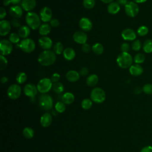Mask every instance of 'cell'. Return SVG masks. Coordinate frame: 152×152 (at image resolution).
I'll return each instance as SVG.
<instances>
[{
    "label": "cell",
    "instance_id": "obj_1",
    "mask_svg": "<svg viewBox=\"0 0 152 152\" xmlns=\"http://www.w3.org/2000/svg\"><path fill=\"white\" fill-rule=\"evenodd\" d=\"M56 59V55L51 50L42 52L37 58L38 62L42 66H48L53 65Z\"/></svg>",
    "mask_w": 152,
    "mask_h": 152
},
{
    "label": "cell",
    "instance_id": "obj_2",
    "mask_svg": "<svg viewBox=\"0 0 152 152\" xmlns=\"http://www.w3.org/2000/svg\"><path fill=\"white\" fill-rule=\"evenodd\" d=\"M27 26L33 30H36L41 25V19L40 16L35 12H28L25 17Z\"/></svg>",
    "mask_w": 152,
    "mask_h": 152
},
{
    "label": "cell",
    "instance_id": "obj_3",
    "mask_svg": "<svg viewBox=\"0 0 152 152\" xmlns=\"http://www.w3.org/2000/svg\"><path fill=\"white\" fill-rule=\"evenodd\" d=\"M132 62L133 58L128 52H121L116 58L118 65L123 69L129 68L132 65Z\"/></svg>",
    "mask_w": 152,
    "mask_h": 152
},
{
    "label": "cell",
    "instance_id": "obj_4",
    "mask_svg": "<svg viewBox=\"0 0 152 152\" xmlns=\"http://www.w3.org/2000/svg\"><path fill=\"white\" fill-rule=\"evenodd\" d=\"M91 100L96 103H102L106 99L104 91L100 87L94 88L90 93Z\"/></svg>",
    "mask_w": 152,
    "mask_h": 152
},
{
    "label": "cell",
    "instance_id": "obj_5",
    "mask_svg": "<svg viewBox=\"0 0 152 152\" xmlns=\"http://www.w3.org/2000/svg\"><path fill=\"white\" fill-rule=\"evenodd\" d=\"M19 48L25 53H31L36 48V43L33 40L30 38L23 39L18 44Z\"/></svg>",
    "mask_w": 152,
    "mask_h": 152
},
{
    "label": "cell",
    "instance_id": "obj_6",
    "mask_svg": "<svg viewBox=\"0 0 152 152\" xmlns=\"http://www.w3.org/2000/svg\"><path fill=\"white\" fill-rule=\"evenodd\" d=\"M39 104L40 107L44 110H50L53 106V99L50 96L43 94L39 97Z\"/></svg>",
    "mask_w": 152,
    "mask_h": 152
},
{
    "label": "cell",
    "instance_id": "obj_7",
    "mask_svg": "<svg viewBox=\"0 0 152 152\" xmlns=\"http://www.w3.org/2000/svg\"><path fill=\"white\" fill-rule=\"evenodd\" d=\"M52 81L50 78H43L41 79L37 85L38 91L42 94H45L49 91L52 88Z\"/></svg>",
    "mask_w": 152,
    "mask_h": 152
},
{
    "label": "cell",
    "instance_id": "obj_8",
    "mask_svg": "<svg viewBox=\"0 0 152 152\" xmlns=\"http://www.w3.org/2000/svg\"><path fill=\"white\" fill-rule=\"evenodd\" d=\"M124 9L126 14L130 17H135L139 12V7L138 4L133 1L128 2V4L125 5Z\"/></svg>",
    "mask_w": 152,
    "mask_h": 152
},
{
    "label": "cell",
    "instance_id": "obj_9",
    "mask_svg": "<svg viewBox=\"0 0 152 152\" xmlns=\"http://www.w3.org/2000/svg\"><path fill=\"white\" fill-rule=\"evenodd\" d=\"M21 94V87L17 84H11L7 90V95L12 100L18 99Z\"/></svg>",
    "mask_w": 152,
    "mask_h": 152
},
{
    "label": "cell",
    "instance_id": "obj_10",
    "mask_svg": "<svg viewBox=\"0 0 152 152\" xmlns=\"http://www.w3.org/2000/svg\"><path fill=\"white\" fill-rule=\"evenodd\" d=\"M13 49L12 43L7 39H3L0 42V52L1 55L3 56H7L10 55Z\"/></svg>",
    "mask_w": 152,
    "mask_h": 152
},
{
    "label": "cell",
    "instance_id": "obj_11",
    "mask_svg": "<svg viewBox=\"0 0 152 152\" xmlns=\"http://www.w3.org/2000/svg\"><path fill=\"white\" fill-rule=\"evenodd\" d=\"M39 16L41 20L44 23L50 22L52 19V11L50 8L44 7L40 10Z\"/></svg>",
    "mask_w": 152,
    "mask_h": 152
},
{
    "label": "cell",
    "instance_id": "obj_12",
    "mask_svg": "<svg viewBox=\"0 0 152 152\" xmlns=\"http://www.w3.org/2000/svg\"><path fill=\"white\" fill-rule=\"evenodd\" d=\"M23 91L26 96L30 97H34L37 94L38 90L37 86H36L34 84L28 83L25 85Z\"/></svg>",
    "mask_w": 152,
    "mask_h": 152
},
{
    "label": "cell",
    "instance_id": "obj_13",
    "mask_svg": "<svg viewBox=\"0 0 152 152\" xmlns=\"http://www.w3.org/2000/svg\"><path fill=\"white\" fill-rule=\"evenodd\" d=\"M73 39L75 42L80 45H83L86 43L87 40V35L85 31H77L74 33Z\"/></svg>",
    "mask_w": 152,
    "mask_h": 152
},
{
    "label": "cell",
    "instance_id": "obj_14",
    "mask_svg": "<svg viewBox=\"0 0 152 152\" xmlns=\"http://www.w3.org/2000/svg\"><path fill=\"white\" fill-rule=\"evenodd\" d=\"M39 44L40 48L45 50H50L52 47L53 42L52 39L48 36H42L39 39Z\"/></svg>",
    "mask_w": 152,
    "mask_h": 152
},
{
    "label": "cell",
    "instance_id": "obj_15",
    "mask_svg": "<svg viewBox=\"0 0 152 152\" xmlns=\"http://www.w3.org/2000/svg\"><path fill=\"white\" fill-rule=\"evenodd\" d=\"M79 27L83 31H88L93 27L91 21L87 17H83L79 21Z\"/></svg>",
    "mask_w": 152,
    "mask_h": 152
},
{
    "label": "cell",
    "instance_id": "obj_16",
    "mask_svg": "<svg viewBox=\"0 0 152 152\" xmlns=\"http://www.w3.org/2000/svg\"><path fill=\"white\" fill-rule=\"evenodd\" d=\"M11 23L6 20L0 21V35L5 36L9 34L11 30Z\"/></svg>",
    "mask_w": 152,
    "mask_h": 152
},
{
    "label": "cell",
    "instance_id": "obj_17",
    "mask_svg": "<svg viewBox=\"0 0 152 152\" xmlns=\"http://www.w3.org/2000/svg\"><path fill=\"white\" fill-rule=\"evenodd\" d=\"M122 37L125 40H135L137 37L136 33L131 28H125L121 33Z\"/></svg>",
    "mask_w": 152,
    "mask_h": 152
},
{
    "label": "cell",
    "instance_id": "obj_18",
    "mask_svg": "<svg viewBox=\"0 0 152 152\" xmlns=\"http://www.w3.org/2000/svg\"><path fill=\"white\" fill-rule=\"evenodd\" d=\"M21 7L26 11L30 12L36 7V0H23L21 2Z\"/></svg>",
    "mask_w": 152,
    "mask_h": 152
},
{
    "label": "cell",
    "instance_id": "obj_19",
    "mask_svg": "<svg viewBox=\"0 0 152 152\" xmlns=\"http://www.w3.org/2000/svg\"><path fill=\"white\" fill-rule=\"evenodd\" d=\"M23 9L21 7L15 5L10 7L9 10V12L11 16H12V17L15 18H19L23 15Z\"/></svg>",
    "mask_w": 152,
    "mask_h": 152
},
{
    "label": "cell",
    "instance_id": "obj_20",
    "mask_svg": "<svg viewBox=\"0 0 152 152\" xmlns=\"http://www.w3.org/2000/svg\"><path fill=\"white\" fill-rule=\"evenodd\" d=\"M65 77L68 81L74 83L80 79V74L78 72L75 70H70L66 72Z\"/></svg>",
    "mask_w": 152,
    "mask_h": 152
},
{
    "label": "cell",
    "instance_id": "obj_21",
    "mask_svg": "<svg viewBox=\"0 0 152 152\" xmlns=\"http://www.w3.org/2000/svg\"><path fill=\"white\" fill-rule=\"evenodd\" d=\"M130 74L133 76H139L143 72V68L140 64L132 65L129 69Z\"/></svg>",
    "mask_w": 152,
    "mask_h": 152
},
{
    "label": "cell",
    "instance_id": "obj_22",
    "mask_svg": "<svg viewBox=\"0 0 152 152\" xmlns=\"http://www.w3.org/2000/svg\"><path fill=\"white\" fill-rule=\"evenodd\" d=\"M62 54L64 59L66 61L73 60L76 55L75 51L74 50V49L71 48H66L64 49Z\"/></svg>",
    "mask_w": 152,
    "mask_h": 152
},
{
    "label": "cell",
    "instance_id": "obj_23",
    "mask_svg": "<svg viewBox=\"0 0 152 152\" xmlns=\"http://www.w3.org/2000/svg\"><path fill=\"white\" fill-rule=\"evenodd\" d=\"M52 122V115L49 113H44L40 118V124L43 127L49 126Z\"/></svg>",
    "mask_w": 152,
    "mask_h": 152
},
{
    "label": "cell",
    "instance_id": "obj_24",
    "mask_svg": "<svg viewBox=\"0 0 152 152\" xmlns=\"http://www.w3.org/2000/svg\"><path fill=\"white\" fill-rule=\"evenodd\" d=\"M18 34L23 39L28 38L30 34V28L28 26H21L18 30Z\"/></svg>",
    "mask_w": 152,
    "mask_h": 152
},
{
    "label": "cell",
    "instance_id": "obj_25",
    "mask_svg": "<svg viewBox=\"0 0 152 152\" xmlns=\"http://www.w3.org/2000/svg\"><path fill=\"white\" fill-rule=\"evenodd\" d=\"M120 5L116 2H112L108 4L107 10L110 14H116L120 11Z\"/></svg>",
    "mask_w": 152,
    "mask_h": 152
},
{
    "label": "cell",
    "instance_id": "obj_26",
    "mask_svg": "<svg viewBox=\"0 0 152 152\" xmlns=\"http://www.w3.org/2000/svg\"><path fill=\"white\" fill-rule=\"evenodd\" d=\"M51 26L49 24L47 23H45L42 24L40 25L39 28H38L39 30V33L40 35L43 36H45L49 34V33L51 31Z\"/></svg>",
    "mask_w": 152,
    "mask_h": 152
},
{
    "label": "cell",
    "instance_id": "obj_27",
    "mask_svg": "<svg viewBox=\"0 0 152 152\" xmlns=\"http://www.w3.org/2000/svg\"><path fill=\"white\" fill-rule=\"evenodd\" d=\"M99 81V77L96 74H92L87 77L86 78V83L90 87L95 86Z\"/></svg>",
    "mask_w": 152,
    "mask_h": 152
},
{
    "label": "cell",
    "instance_id": "obj_28",
    "mask_svg": "<svg viewBox=\"0 0 152 152\" xmlns=\"http://www.w3.org/2000/svg\"><path fill=\"white\" fill-rule=\"evenodd\" d=\"M75 97L72 93L70 92H66L64 93L62 96V101L66 104H70L74 101Z\"/></svg>",
    "mask_w": 152,
    "mask_h": 152
},
{
    "label": "cell",
    "instance_id": "obj_29",
    "mask_svg": "<svg viewBox=\"0 0 152 152\" xmlns=\"http://www.w3.org/2000/svg\"><path fill=\"white\" fill-rule=\"evenodd\" d=\"M91 50L96 55H100L103 53L104 47L102 43H96L94 44L91 47Z\"/></svg>",
    "mask_w": 152,
    "mask_h": 152
},
{
    "label": "cell",
    "instance_id": "obj_30",
    "mask_svg": "<svg viewBox=\"0 0 152 152\" xmlns=\"http://www.w3.org/2000/svg\"><path fill=\"white\" fill-rule=\"evenodd\" d=\"M142 49L145 53H149L152 52V40L147 39L143 43Z\"/></svg>",
    "mask_w": 152,
    "mask_h": 152
},
{
    "label": "cell",
    "instance_id": "obj_31",
    "mask_svg": "<svg viewBox=\"0 0 152 152\" xmlns=\"http://www.w3.org/2000/svg\"><path fill=\"white\" fill-rule=\"evenodd\" d=\"M52 89L55 93L57 94H60L64 91V86L61 83L56 82L53 84Z\"/></svg>",
    "mask_w": 152,
    "mask_h": 152
},
{
    "label": "cell",
    "instance_id": "obj_32",
    "mask_svg": "<svg viewBox=\"0 0 152 152\" xmlns=\"http://www.w3.org/2000/svg\"><path fill=\"white\" fill-rule=\"evenodd\" d=\"M53 50L56 55H61L62 53H63L64 50L62 43L60 42L55 43V44L53 45Z\"/></svg>",
    "mask_w": 152,
    "mask_h": 152
},
{
    "label": "cell",
    "instance_id": "obj_33",
    "mask_svg": "<svg viewBox=\"0 0 152 152\" xmlns=\"http://www.w3.org/2000/svg\"><path fill=\"white\" fill-rule=\"evenodd\" d=\"M24 137L27 139H31L34 136V130L30 127H26L23 131Z\"/></svg>",
    "mask_w": 152,
    "mask_h": 152
},
{
    "label": "cell",
    "instance_id": "obj_34",
    "mask_svg": "<svg viewBox=\"0 0 152 152\" xmlns=\"http://www.w3.org/2000/svg\"><path fill=\"white\" fill-rule=\"evenodd\" d=\"M27 76L26 74L24 72H20L16 75V81L20 84H21L25 83L27 80Z\"/></svg>",
    "mask_w": 152,
    "mask_h": 152
},
{
    "label": "cell",
    "instance_id": "obj_35",
    "mask_svg": "<svg viewBox=\"0 0 152 152\" xmlns=\"http://www.w3.org/2000/svg\"><path fill=\"white\" fill-rule=\"evenodd\" d=\"M81 107L84 110H88L90 109L92 106V100L90 99H84L83 100L81 103Z\"/></svg>",
    "mask_w": 152,
    "mask_h": 152
},
{
    "label": "cell",
    "instance_id": "obj_36",
    "mask_svg": "<svg viewBox=\"0 0 152 152\" xmlns=\"http://www.w3.org/2000/svg\"><path fill=\"white\" fill-rule=\"evenodd\" d=\"M9 40L14 44H17L20 40V37L18 33H12L9 36Z\"/></svg>",
    "mask_w": 152,
    "mask_h": 152
},
{
    "label": "cell",
    "instance_id": "obj_37",
    "mask_svg": "<svg viewBox=\"0 0 152 152\" xmlns=\"http://www.w3.org/2000/svg\"><path fill=\"white\" fill-rule=\"evenodd\" d=\"M145 56L144 54L141 53H138L135 55L134 58V61L135 64H140L144 62L145 61Z\"/></svg>",
    "mask_w": 152,
    "mask_h": 152
},
{
    "label": "cell",
    "instance_id": "obj_38",
    "mask_svg": "<svg viewBox=\"0 0 152 152\" xmlns=\"http://www.w3.org/2000/svg\"><path fill=\"white\" fill-rule=\"evenodd\" d=\"M83 5L86 9H92L95 5V0H83Z\"/></svg>",
    "mask_w": 152,
    "mask_h": 152
},
{
    "label": "cell",
    "instance_id": "obj_39",
    "mask_svg": "<svg viewBox=\"0 0 152 152\" xmlns=\"http://www.w3.org/2000/svg\"><path fill=\"white\" fill-rule=\"evenodd\" d=\"M148 33V28L145 26H141L137 29V34L140 36H144Z\"/></svg>",
    "mask_w": 152,
    "mask_h": 152
},
{
    "label": "cell",
    "instance_id": "obj_40",
    "mask_svg": "<svg viewBox=\"0 0 152 152\" xmlns=\"http://www.w3.org/2000/svg\"><path fill=\"white\" fill-rule=\"evenodd\" d=\"M55 109L59 113H62L66 110L65 104L62 102H58L55 104Z\"/></svg>",
    "mask_w": 152,
    "mask_h": 152
},
{
    "label": "cell",
    "instance_id": "obj_41",
    "mask_svg": "<svg viewBox=\"0 0 152 152\" xmlns=\"http://www.w3.org/2000/svg\"><path fill=\"white\" fill-rule=\"evenodd\" d=\"M8 65V61L5 56L0 55V69L1 71L5 69Z\"/></svg>",
    "mask_w": 152,
    "mask_h": 152
},
{
    "label": "cell",
    "instance_id": "obj_42",
    "mask_svg": "<svg viewBox=\"0 0 152 152\" xmlns=\"http://www.w3.org/2000/svg\"><path fill=\"white\" fill-rule=\"evenodd\" d=\"M131 48L135 51H138L141 48V43L139 40H135L132 43Z\"/></svg>",
    "mask_w": 152,
    "mask_h": 152
},
{
    "label": "cell",
    "instance_id": "obj_43",
    "mask_svg": "<svg viewBox=\"0 0 152 152\" xmlns=\"http://www.w3.org/2000/svg\"><path fill=\"white\" fill-rule=\"evenodd\" d=\"M142 91L147 94H152V84H146L142 87Z\"/></svg>",
    "mask_w": 152,
    "mask_h": 152
},
{
    "label": "cell",
    "instance_id": "obj_44",
    "mask_svg": "<svg viewBox=\"0 0 152 152\" xmlns=\"http://www.w3.org/2000/svg\"><path fill=\"white\" fill-rule=\"evenodd\" d=\"M11 24L12 26H13L15 28H20L21 26L20 21L18 18H14L13 19L11 20Z\"/></svg>",
    "mask_w": 152,
    "mask_h": 152
},
{
    "label": "cell",
    "instance_id": "obj_45",
    "mask_svg": "<svg viewBox=\"0 0 152 152\" xmlns=\"http://www.w3.org/2000/svg\"><path fill=\"white\" fill-rule=\"evenodd\" d=\"M130 49V46L128 43L124 42L121 46V50L122 52H128Z\"/></svg>",
    "mask_w": 152,
    "mask_h": 152
},
{
    "label": "cell",
    "instance_id": "obj_46",
    "mask_svg": "<svg viewBox=\"0 0 152 152\" xmlns=\"http://www.w3.org/2000/svg\"><path fill=\"white\" fill-rule=\"evenodd\" d=\"M91 49V48L90 47V45L87 43L82 45L81 49H82V51L83 52H84V53H88V52H90Z\"/></svg>",
    "mask_w": 152,
    "mask_h": 152
},
{
    "label": "cell",
    "instance_id": "obj_47",
    "mask_svg": "<svg viewBox=\"0 0 152 152\" xmlns=\"http://www.w3.org/2000/svg\"><path fill=\"white\" fill-rule=\"evenodd\" d=\"M60 75L57 73V72H55L54 74H53L51 76V78H50V80L51 81H52V83H56V82H58V81L60 79Z\"/></svg>",
    "mask_w": 152,
    "mask_h": 152
},
{
    "label": "cell",
    "instance_id": "obj_48",
    "mask_svg": "<svg viewBox=\"0 0 152 152\" xmlns=\"http://www.w3.org/2000/svg\"><path fill=\"white\" fill-rule=\"evenodd\" d=\"M59 21L56 18H52L50 21V25L52 27H58L59 26Z\"/></svg>",
    "mask_w": 152,
    "mask_h": 152
},
{
    "label": "cell",
    "instance_id": "obj_49",
    "mask_svg": "<svg viewBox=\"0 0 152 152\" xmlns=\"http://www.w3.org/2000/svg\"><path fill=\"white\" fill-rule=\"evenodd\" d=\"M79 73L80 75H82L83 77L87 76L89 73V69L87 67H83L80 70Z\"/></svg>",
    "mask_w": 152,
    "mask_h": 152
},
{
    "label": "cell",
    "instance_id": "obj_50",
    "mask_svg": "<svg viewBox=\"0 0 152 152\" xmlns=\"http://www.w3.org/2000/svg\"><path fill=\"white\" fill-rule=\"evenodd\" d=\"M6 15H7V12L5 9L4 7H1L0 8V19L4 20Z\"/></svg>",
    "mask_w": 152,
    "mask_h": 152
},
{
    "label": "cell",
    "instance_id": "obj_51",
    "mask_svg": "<svg viewBox=\"0 0 152 152\" xmlns=\"http://www.w3.org/2000/svg\"><path fill=\"white\" fill-rule=\"evenodd\" d=\"M140 152H152V146L147 145L144 147L140 151Z\"/></svg>",
    "mask_w": 152,
    "mask_h": 152
},
{
    "label": "cell",
    "instance_id": "obj_52",
    "mask_svg": "<svg viewBox=\"0 0 152 152\" xmlns=\"http://www.w3.org/2000/svg\"><path fill=\"white\" fill-rule=\"evenodd\" d=\"M142 91V88H141L140 87H136L134 88V89L133 90V92L135 94H138L141 93Z\"/></svg>",
    "mask_w": 152,
    "mask_h": 152
},
{
    "label": "cell",
    "instance_id": "obj_53",
    "mask_svg": "<svg viewBox=\"0 0 152 152\" xmlns=\"http://www.w3.org/2000/svg\"><path fill=\"white\" fill-rule=\"evenodd\" d=\"M116 2L119 5H126L128 2V0H117Z\"/></svg>",
    "mask_w": 152,
    "mask_h": 152
},
{
    "label": "cell",
    "instance_id": "obj_54",
    "mask_svg": "<svg viewBox=\"0 0 152 152\" xmlns=\"http://www.w3.org/2000/svg\"><path fill=\"white\" fill-rule=\"evenodd\" d=\"M8 81V78L6 76H3L1 78V82L2 84H5Z\"/></svg>",
    "mask_w": 152,
    "mask_h": 152
},
{
    "label": "cell",
    "instance_id": "obj_55",
    "mask_svg": "<svg viewBox=\"0 0 152 152\" xmlns=\"http://www.w3.org/2000/svg\"><path fill=\"white\" fill-rule=\"evenodd\" d=\"M22 1L23 0H11V4L15 5H17L20 3H21L22 2Z\"/></svg>",
    "mask_w": 152,
    "mask_h": 152
},
{
    "label": "cell",
    "instance_id": "obj_56",
    "mask_svg": "<svg viewBox=\"0 0 152 152\" xmlns=\"http://www.w3.org/2000/svg\"><path fill=\"white\" fill-rule=\"evenodd\" d=\"M11 3V0H4L3 1V5L4 6H6V7H8L10 5V4Z\"/></svg>",
    "mask_w": 152,
    "mask_h": 152
},
{
    "label": "cell",
    "instance_id": "obj_57",
    "mask_svg": "<svg viewBox=\"0 0 152 152\" xmlns=\"http://www.w3.org/2000/svg\"><path fill=\"white\" fill-rule=\"evenodd\" d=\"M113 1L114 0H101V1L102 2H103V3H104V4H110V3H111V2H113Z\"/></svg>",
    "mask_w": 152,
    "mask_h": 152
},
{
    "label": "cell",
    "instance_id": "obj_58",
    "mask_svg": "<svg viewBox=\"0 0 152 152\" xmlns=\"http://www.w3.org/2000/svg\"><path fill=\"white\" fill-rule=\"evenodd\" d=\"M133 1L136 3H143L147 1V0H133Z\"/></svg>",
    "mask_w": 152,
    "mask_h": 152
},
{
    "label": "cell",
    "instance_id": "obj_59",
    "mask_svg": "<svg viewBox=\"0 0 152 152\" xmlns=\"http://www.w3.org/2000/svg\"><path fill=\"white\" fill-rule=\"evenodd\" d=\"M3 1H4V0H3Z\"/></svg>",
    "mask_w": 152,
    "mask_h": 152
}]
</instances>
